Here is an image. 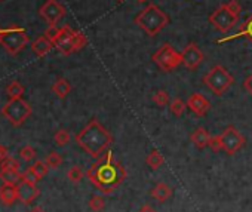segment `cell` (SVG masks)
Wrapping results in <instances>:
<instances>
[{"mask_svg": "<svg viewBox=\"0 0 252 212\" xmlns=\"http://www.w3.org/2000/svg\"><path fill=\"white\" fill-rule=\"evenodd\" d=\"M186 109H187V102H184V101L180 99V98H174V99L169 102V110H171V113H172L174 116H177V118H181V116L184 115Z\"/></svg>", "mask_w": 252, "mask_h": 212, "instance_id": "cell-24", "label": "cell"}, {"mask_svg": "<svg viewBox=\"0 0 252 212\" xmlns=\"http://www.w3.org/2000/svg\"><path fill=\"white\" fill-rule=\"evenodd\" d=\"M45 162H46V165L49 166V169H58V168L63 165L64 159H63V156H61L58 151H51V153L46 156Z\"/></svg>", "mask_w": 252, "mask_h": 212, "instance_id": "cell-27", "label": "cell"}, {"mask_svg": "<svg viewBox=\"0 0 252 212\" xmlns=\"http://www.w3.org/2000/svg\"><path fill=\"white\" fill-rule=\"evenodd\" d=\"M74 31L71 27L68 26H63L60 29V33L54 42V46L63 54V55H70L74 52V48H73V37H74Z\"/></svg>", "mask_w": 252, "mask_h": 212, "instance_id": "cell-12", "label": "cell"}, {"mask_svg": "<svg viewBox=\"0 0 252 212\" xmlns=\"http://www.w3.org/2000/svg\"><path fill=\"white\" fill-rule=\"evenodd\" d=\"M23 178V174L20 169H11V168H0V180L5 184H18Z\"/></svg>", "mask_w": 252, "mask_h": 212, "instance_id": "cell-20", "label": "cell"}, {"mask_svg": "<svg viewBox=\"0 0 252 212\" xmlns=\"http://www.w3.org/2000/svg\"><path fill=\"white\" fill-rule=\"evenodd\" d=\"M0 2H3V0H0Z\"/></svg>", "mask_w": 252, "mask_h": 212, "instance_id": "cell-42", "label": "cell"}, {"mask_svg": "<svg viewBox=\"0 0 252 212\" xmlns=\"http://www.w3.org/2000/svg\"><path fill=\"white\" fill-rule=\"evenodd\" d=\"M209 149H211L214 153H218V151L222 150V143H221V137H220V135H212V137H211Z\"/></svg>", "mask_w": 252, "mask_h": 212, "instance_id": "cell-33", "label": "cell"}, {"mask_svg": "<svg viewBox=\"0 0 252 212\" xmlns=\"http://www.w3.org/2000/svg\"><path fill=\"white\" fill-rule=\"evenodd\" d=\"M86 177L101 193L110 194L125 181L126 169L111 151H107L88 168Z\"/></svg>", "mask_w": 252, "mask_h": 212, "instance_id": "cell-1", "label": "cell"}, {"mask_svg": "<svg viewBox=\"0 0 252 212\" xmlns=\"http://www.w3.org/2000/svg\"><path fill=\"white\" fill-rule=\"evenodd\" d=\"M39 14L49 26H57L58 21L65 17V8L58 0H46L43 6L40 8Z\"/></svg>", "mask_w": 252, "mask_h": 212, "instance_id": "cell-10", "label": "cell"}, {"mask_svg": "<svg viewBox=\"0 0 252 212\" xmlns=\"http://www.w3.org/2000/svg\"><path fill=\"white\" fill-rule=\"evenodd\" d=\"M77 146L86 151L91 157L99 159L104 153L108 151L113 137L111 134L94 118L89 121V123L76 135Z\"/></svg>", "mask_w": 252, "mask_h": 212, "instance_id": "cell-2", "label": "cell"}, {"mask_svg": "<svg viewBox=\"0 0 252 212\" xmlns=\"http://www.w3.org/2000/svg\"><path fill=\"white\" fill-rule=\"evenodd\" d=\"M240 11H242V6H240V3L237 2V0H230V2L222 3L221 6H218L209 15V23L215 30L225 34L233 27H236V24L239 23Z\"/></svg>", "mask_w": 252, "mask_h": 212, "instance_id": "cell-4", "label": "cell"}, {"mask_svg": "<svg viewBox=\"0 0 252 212\" xmlns=\"http://www.w3.org/2000/svg\"><path fill=\"white\" fill-rule=\"evenodd\" d=\"M119 2H123V0H119Z\"/></svg>", "mask_w": 252, "mask_h": 212, "instance_id": "cell-41", "label": "cell"}, {"mask_svg": "<svg viewBox=\"0 0 252 212\" xmlns=\"http://www.w3.org/2000/svg\"><path fill=\"white\" fill-rule=\"evenodd\" d=\"M172 196V188L166 184V182H159L153 187L152 190V197L160 203L166 202L169 197Z\"/></svg>", "mask_w": 252, "mask_h": 212, "instance_id": "cell-19", "label": "cell"}, {"mask_svg": "<svg viewBox=\"0 0 252 212\" xmlns=\"http://www.w3.org/2000/svg\"><path fill=\"white\" fill-rule=\"evenodd\" d=\"M137 212H158V211H155L150 205H144V206H141L140 211H137Z\"/></svg>", "mask_w": 252, "mask_h": 212, "instance_id": "cell-38", "label": "cell"}, {"mask_svg": "<svg viewBox=\"0 0 252 212\" xmlns=\"http://www.w3.org/2000/svg\"><path fill=\"white\" fill-rule=\"evenodd\" d=\"M234 79L233 76L227 71V68H224L222 65H215L212 67L205 76H203V83L217 95L221 96L224 95L228 88L233 85Z\"/></svg>", "mask_w": 252, "mask_h": 212, "instance_id": "cell-6", "label": "cell"}, {"mask_svg": "<svg viewBox=\"0 0 252 212\" xmlns=\"http://www.w3.org/2000/svg\"><path fill=\"white\" fill-rule=\"evenodd\" d=\"M32 112L33 110L30 107V104L23 98L9 99L2 107L3 118H6L14 126H21L32 116Z\"/></svg>", "mask_w": 252, "mask_h": 212, "instance_id": "cell-7", "label": "cell"}, {"mask_svg": "<svg viewBox=\"0 0 252 212\" xmlns=\"http://www.w3.org/2000/svg\"><path fill=\"white\" fill-rule=\"evenodd\" d=\"M146 163L152 168V169H159L163 163H165V157L160 154V151H158V150H153V151H150L149 154H147V157H146Z\"/></svg>", "mask_w": 252, "mask_h": 212, "instance_id": "cell-22", "label": "cell"}, {"mask_svg": "<svg viewBox=\"0 0 252 212\" xmlns=\"http://www.w3.org/2000/svg\"><path fill=\"white\" fill-rule=\"evenodd\" d=\"M135 24L149 37H155L169 24V17L159 6L150 3L135 17Z\"/></svg>", "mask_w": 252, "mask_h": 212, "instance_id": "cell-3", "label": "cell"}, {"mask_svg": "<svg viewBox=\"0 0 252 212\" xmlns=\"http://www.w3.org/2000/svg\"><path fill=\"white\" fill-rule=\"evenodd\" d=\"M18 200V188L17 184H5L0 187V202L6 206L14 205Z\"/></svg>", "mask_w": 252, "mask_h": 212, "instance_id": "cell-15", "label": "cell"}, {"mask_svg": "<svg viewBox=\"0 0 252 212\" xmlns=\"http://www.w3.org/2000/svg\"><path fill=\"white\" fill-rule=\"evenodd\" d=\"M88 43V39L86 36L82 33V31H74V37H73V48H74V52L83 49Z\"/></svg>", "mask_w": 252, "mask_h": 212, "instance_id": "cell-31", "label": "cell"}, {"mask_svg": "<svg viewBox=\"0 0 252 212\" xmlns=\"http://www.w3.org/2000/svg\"><path fill=\"white\" fill-rule=\"evenodd\" d=\"M88 205H89V209L92 211V212H101L104 208H105V200H104V197L102 196H92L91 199H89V202H88Z\"/></svg>", "mask_w": 252, "mask_h": 212, "instance_id": "cell-29", "label": "cell"}, {"mask_svg": "<svg viewBox=\"0 0 252 212\" xmlns=\"http://www.w3.org/2000/svg\"><path fill=\"white\" fill-rule=\"evenodd\" d=\"M58 33H60V29H58L57 26H49V27L46 29V31H45V36L54 43L55 39H57V36H58Z\"/></svg>", "mask_w": 252, "mask_h": 212, "instance_id": "cell-35", "label": "cell"}, {"mask_svg": "<svg viewBox=\"0 0 252 212\" xmlns=\"http://www.w3.org/2000/svg\"><path fill=\"white\" fill-rule=\"evenodd\" d=\"M243 86H245V89L252 95V74L251 76H248L246 79H245V83H243Z\"/></svg>", "mask_w": 252, "mask_h": 212, "instance_id": "cell-37", "label": "cell"}, {"mask_svg": "<svg viewBox=\"0 0 252 212\" xmlns=\"http://www.w3.org/2000/svg\"><path fill=\"white\" fill-rule=\"evenodd\" d=\"M239 37H246L252 42V15L242 24V27L239 29L237 33H234L233 36H227V37H222L218 40V43H224V42H228V40H234V39H239Z\"/></svg>", "mask_w": 252, "mask_h": 212, "instance_id": "cell-17", "label": "cell"}, {"mask_svg": "<svg viewBox=\"0 0 252 212\" xmlns=\"http://www.w3.org/2000/svg\"><path fill=\"white\" fill-rule=\"evenodd\" d=\"M17 188H18V200L21 203H24V205H30L40 194V190L36 185V182H33V181H30V180H27L24 177L17 184Z\"/></svg>", "mask_w": 252, "mask_h": 212, "instance_id": "cell-13", "label": "cell"}, {"mask_svg": "<svg viewBox=\"0 0 252 212\" xmlns=\"http://www.w3.org/2000/svg\"><path fill=\"white\" fill-rule=\"evenodd\" d=\"M187 109L194 113L197 118H203L208 115V112L211 110V102L206 96H203L199 92H194L189 96L187 99Z\"/></svg>", "mask_w": 252, "mask_h": 212, "instance_id": "cell-14", "label": "cell"}, {"mask_svg": "<svg viewBox=\"0 0 252 212\" xmlns=\"http://www.w3.org/2000/svg\"><path fill=\"white\" fill-rule=\"evenodd\" d=\"M85 177L83 169L79 165H73L68 171H67V178L73 182V184H79Z\"/></svg>", "mask_w": 252, "mask_h": 212, "instance_id": "cell-26", "label": "cell"}, {"mask_svg": "<svg viewBox=\"0 0 252 212\" xmlns=\"http://www.w3.org/2000/svg\"><path fill=\"white\" fill-rule=\"evenodd\" d=\"M54 48V43L43 34L40 37H37L33 43H32V49L37 57H45L51 52V49Z\"/></svg>", "mask_w": 252, "mask_h": 212, "instance_id": "cell-18", "label": "cell"}, {"mask_svg": "<svg viewBox=\"0 0 252 212\" xmlns=\"http://www.w3.org/2000/svg\"><path fill=\"white\" fill-rule=\"evenodd\" d=\"M20 157H21L24 162H32V160L36 157V149L32 147V146H24V147L20 150Z\"/></svg>", "mask_w": 252, "mask_h": 212, "instance_id": "cell-32", "label": "cell"}, {"mask_svg": "<svg viewBox=\"0 0 252 212\" xmlns=\"http://www.w3.org/2000/svg\"><path fill=\"white\" fill-rule=\"evenodd\" d=\"M203 60H205V55L196 43H189L181 51V64L191 71L196 70Z\"/></svg>", "mask_w": 252, "mask_h": 212, "instance_id": "cell-11", "label": "cell"}, {"mask_svg": "<svg viewBox=\"0 0 252 212\" xmlns=\"http://www.w3.org/2000/svg\"><path fill=\"white\" fill-rule=\"evenodd\" d=\"M137 2H140V3H143V2H146V0H137Z\"/></svg>", "mask_w": 252, "mask_h": 212, "instance_id": "cell-40", "label": "cell"}, {"mask_svg": "<svg viewBox=\"0 0 252 212\" xmlns=\"http://www.w3.org/2000/svg\"><path fill=\"white\" fill-rule=\"evenodd\" d=\"M0 168H11V169H20V162L14 157H8L6 160H3L0 163Z\"/></svg>", "mask_w": 252, "mask_h": 212, "instance_id": "cell-34", "label": "cell"}, {"mask_svg": "<svg viewBox=\"0 0 252 212\" xmlns=\"http://www.w3.org/2000/svg\"><path fill=\"white\" fill-rule=\"evenodd\" d=\"M152 60L162 71L169 73L181 64V52H177L172 45L165 43L152 55Z\"/></svg>", "mask_w": 252, "mask_h": 212, "instance_id": "cell-8", "label": "cell"}, {"mask_svg": "<svg viewBox=\"0 0 252 212\" xmlns=\"http://www.w3.org/2000/svg\"><path fill=\"white\" fill-rule=\"evenodd\" d=\"M211 137H212V135L208 132V129H205V128H197V129L190 135V140H191V143H193L197 149L203 150V149L209 147Z\"/></svg>", "mask_w": 252, "mask_h": 212, "instance_id": "cell-16", "label": "cell"}, {"mask_svg": "<svg viewBox=\"0 0 252 212\" xmlns=\"http://www.w3.org/2000/svg\"><path fill=\"white\" fill-rule=\"evenodd\" d=\"M70 140H71V135H70V132H68L67 129H60V131H57L55 135H54V141H55V144L60 146V147L67 146V144L70 143Z\"/></svg>", "mask_w": 252, "mask_h": 212, "instance_id": "cell-28", "label": "cell"}, {"mask_svg": "<svg viewBox=\"0 0 252 212\" xmlns=\"http://www.w3.org/2000/svg\"><path fill=\"white\" fill-rule=\"evenodd\" d=\"M24 91H26L24 85H23V83H20V82H17V80L11 82V83L6 86V93H8V96H9L11 99H15V98H23V95H24Z\"/></svg>", "mask_w": 252, "mask_h": 212, "instance_id": "cell-23", "label": "cell"}, {"mask_svg": "<svg viewBox=\"0 0 252 212\" xmlns=\"http://www.w3.org/2000/svg\"><path fill=\"white\" fill-rule=\"evenodd\" d=\"M30 212H46L42 206H34V208H32V211Z\"/></svg>", "mask_w": 252, "mask_h": 212, "instance_id": "cell-39", "label": "cell"}, {"mask_svg": "<svg viewBox=\"0 0 252 212\" xmlns=\"http://www.w3.org/2000/svg\"><path fill=\"white\" fill-rule=\"evenodd\" d=\"M9 157V153H8V149L3 147L2 144H0V163H2L3 160H6Z\"/></svg>", "mask_w": 252, "mask_h": 212, "instance_id": "cell-36", "label": "cell"}, {"mask_svg": "<svg viewBox=\"0 0 252 212\" xmlns=\"http://www.w3.org/2000/svg\"><path fill=\"white\" fill-rule=\"evenodd\" d=\"M30 169L34 172V175H36V177H37V180L40 181L42 178H45V177L48 175L49 166L46 165V162H45V160H36V162L30 166Z\"/></svg>", "mask_w": 252, "mask_h": 212, "instance_id": "cell-25", "label": "cell"}, {"mask_svg": "<svg viewBox=\"0 0 252 212\" xmlns=\"http://www.w3.org/2000/svg\"><path fill=\"white\" fill-rule=\"evenodd\" d=\"M153 101L156 102V105H159V107H165V105H168L171 101H169V95H168V92L166 91H163V89H159V91H156L155 92V95H153Z\"/></svg>", "mask_w": 252, "mask_h": 212, "instance_id": "cell-30", "label": "cell"}, {"mask_svg": "<svg viewBox=\"0 0 252 212\" xmlns=\"http://www.w3.org/2000/svg\"><path fill=\"white\" fill-rule=\"evenodd\" d=\"M29 42V34L24 29H21L17 24H11L5 29H0V45L5 48V51L9 55H18Z\"/></svg>", "mask_w": 252, "mask_h": 212, "instance_id": "cell-5", "label": "cell"}, {"mask_svg": "<svg viewBox=\"0 0 252 212\" xmlns=\"http://www.w3.org/2000/svg\"><path fill=\"white\" fill-rule=\"evenodd\" d=\"M71 91V85L67 79L60 77L55 80V83L52 85V92L58 96V98H65Z\"/></svg>", "mask_w": 252, "mask_h": 212, "instance_id": "cell-21", "label": "cell"}, {"mask_svg": "<svg viewBox=\"0 0 252 212\" xmlns=\"http://www.w3.org/2000/svg\"><path fill=\"white\" fill-rule=\"evenodd\" d=\"M221 143H222V151H225L228 156L236 154L243 146H245V137L233 126H227L221 134Z\"/></svg>", "mask_w": 252, "mask_h": 212, "instance_id": "cell-9", "label": "cell"}]
</instances>
